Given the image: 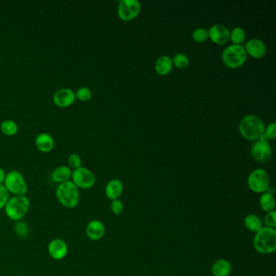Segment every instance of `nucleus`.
I'll use <instances>...</instances> for the list:
<instances>
[{
    "label": "nucleus",
    "mask_w": 276,
    "mask_h": 276,
    "mask_svg": "<svg viewBox=\"0 0 276 276\" xmlns=\"http://www.w3.org/2000/svg\"><path fill=\"white\" fill-rule=\"evenodd\" d=\"M30 200L26 196L10 197L5 205L4 211L8 219L17 222L22 220L30 211Z\"/></svg>",
    "instance_id": "f257e3e1"
},
{
    "label": "nucleus",
    "mask_w": 276,
    "mask_h": 276,
    "mask_svg": "<svg viewBox=\"0 0 276 276\" xmlns=\"http://www.w3.org/2000/svg\"><path fill=\"white\" fill-rule=\"evenodd\" d=\"M55 196L59 203L68 209H74L79 203V190L72 182L59 184L55 191Z\"/></svg>",
    "instance_id": "f03ea898"
},
{
    "label": "nucleus",
    "mask_w": 276,
    "mask_h": 276,
    "mask_svg": "<svg viewBox=\"0 0 276 276\" xmlns=\"http://www.w3.org/2000/svg\"><path fill=\"white\" fill-rule=\"evenodd\" d=\"M254 247L259 254H270L276 249V231L272 228L263 227L254 238Z\"/></svg>",
    "instance_id": "7ed1b4c3"
},
{
    "label": "nucleus",
    "mask_w": 276,
    "mask_h": 276,
    "mask_svg": "<svg viewBox=\"0 0 276 276\" xmlns=\"http://www.w3.org/2000/svg\"><path fill=\"white\" fill-rule=\"evenodd\" d=\"M239 130L243 138L253 141L263 136L265 126L259 118L255 115H248L240 121Z\"/></svg>",
    "instance_id": "20e7f679"
},
{
    "label": "nucleus",
    "mask_w": 276,
    "mask_h": 276,
    "mask_svg": "<svg viewBox=\"0 0 276 276\" xmlns=\"http://www.w3.org/2000/svg\"><path fill=\"white\" fill-rule=\"evenodd\" d=\"M246 51L241 45H229L222 53V61L228 68L235 69L240 68L247 60Z\"/></svg>",
    "instance_id": "39448f33"
},
{
    "label": "nucleus",
    "mask_w": 276,
    "mask_h": 276,
    "mask_svg": "<svg viewBox=\"0 0 276 276\" xmlns=\"http://www.w3.org/2000/svg\"><path fill=\"white\" fill-rule=\"evenodd\" d=\"M3 186L13 196H26L29 191L27 182L22 173L17 170H11L7 173Z\"/></svg>",
    "instance_id": "423d86ee"
},
{
    "label": "nucleus",
    "mask_w": 276,
    "mask_h": 276,
    "mask_svg": "<svg viewBox=\"0 0 276 276\" xmlns=\"http://www.w3.org/2000/svg\"><path fill=\"white\" fill-rule=\"evenodd\" d=\"M247 184L254 193L263 194L267 192L270 188L269 174L263 168H257L252 171L249 174Z\"/></svg>",
    "instance_id": "0eeeda50"
},
{
    "label": "nucleus",
    "mask_w": 276,
    "mask_h": 276,
    "mask_svg": "<svg viewBox=\"0 0 276 276\" xmlns=\"http://www.w3.org/2000/svg\"><path fill=\"white\" fill-rule=\"evenodd\" d=\"M73 183L77 188L82 190H88L94 187L96 183V177L92 171L81 166L79 168L72 170V179Z\"/></svg>",
    "instance_id": "6e6552de"
},
{
    "label": "nucleus",
    "mask_w": 276,
    "mask_h": 276,
    "mask_svg": "<svg viewBox=\"0 0 276 276\" xmlns=\"http://www.w3.org/2000/svg\"><path fill=\"white\" fill-rule=\"evenodd\" d=\"M141 11V4L138 0H121L118 7V16L123 21L135 20Z\"/></svg>",
    "instance_id": "1a4fd4ad"
},
{
    "label": "nucleus",
    "mask_w": 276,
    "mask_h": 276,
    "mask_svg": "<svg viewBox=\"0 0 276 276\" xmlns=\"http://www.w3.org/2000/svg\"><path fill=\"white\" fill-rule=\"evenodd\" d=\"M272 148L268 143V139L263 135L255 142L251 148V155L255 160L266 162L272 157Z\"/></svg>",
    "instance_id": "9d476101"
},
{
    "label": "nucleus",
    "mask_w": 276,
    "mask_h": 276,
    "mask_svg": "<svg viewBox=\"0 0 276 276\" xmlns=\"http://www.w3.org/2000/svg\"><path fill=\"white\" fill-rule=\"evenodd\" d=\"M48 254L53 259L61 261L68 256V245L65 240L60 238H54L48 244Z\"/></svg>",
    "instance_id": "9b49d317"
},
{
    "label": "nucleus",
    "mask_w": 276,
    "mask_h": 276,
    "mask_svg": "<svg viewBox=\"0 0 276 276\" xmlns=\"http://www.w3.org/2000/svg\"><path fill=\"white\" fill-rule=\"evenodd\" d=\"M76 101V94L73 90L68 88H61L54 92L53 101L59 108H68Z\"/></svg>",
    "instance_id": "f8f14e48"
},
{
    "label": "nucleus",
    "mask_w": 276,
    "mask_h": 276,
    "mask_svg": "<svg viewBox=\"0 0 276 276\" xmlns=\"http://www.w3.org/2000/svg\"><path fill=\"white\" fill-rule=\"evenodd\" d=\"M209 39L216 45H225L230 40V31L225 25L216 24L208 30Z\"/></svg>",
    "instance_id": "ddd939ff"
},
{
    "label": "nucleus",
    "mask_w": 276,
    "mask_h": 276,
    "mask_svg": "<svg viewBox=\"0 0 276 276\" xmlns=\"http://www.w3.org/2000/svg\"><path fill=\"white\" fill-rule=\"evenodd\" d=\"M244 48L246 51L247 55H249L254 59H262L265 56L267 53L265 43L260 39H250L245 43Z\"/></svg>",
    "instance_id": "4468645a"
},
{
    "label": "nucleus",
    "mask_w": 276,
    "mask_h": 276,
    "mask_svg": "<svg viewBox=\"0 0 276 276\" xmlns=\"http://www.w3.org/2000/svg\"><path fill=\"white\" fill-rule=\"evenodd\" d=\"M86 235L91 240H99L103 237L106 227L103 223L98 220H93L88 223L86 227Z\"/></svg>",
    "instance_id": "2eb2a0df"
},
{
    "label": "nucleus",
    "mask_w": 276,
    "mask_h": 276,
    "mask_svg": "<svg viewBox=\"0 0 276 276\" xmlns=\"http://www.w3.org/2000/svg\"><path fill=\"white\" fill-rule=\"evenodd\" d=\"M35 144L40 153H48L54 148V139L48 133H40L35 139Z\"/></svg>",
    "instance_id": "dca6fc26"
},
{
    "label": "nucleus",
    "mask_w": 276,
    "mask_h": 276,
    "mask_svg": "<svg viewBox=\"0 0 276 276\" xmlns=\"http://www.w3.org/2000/svg\"><path fill=\"white\" fill-rule=\"evenodd\" d=\"M122 191H123V185L118 179L110 180L105 189L106 197L111 200L118 199V197L122 194Z\"/></svg>",
    "instance_id": "f3484780"
},
{
    "label": "nucleus",
    "mask_w": 276,
    "mask_h": 276,
    "mask_svg": "<svg viewBox=\"0 0 276 276\" xmlns=\"http://www.w3.org/2000/svg\"><path fill=\"white\" fill-rule=\"evenodd\" d=\"M72 169L66 165L57 167L51 174V178L58 184L69 182L72 179Z\"/></svg>",
    "instance_id": "a211bd4d"
},
{
    "label": "nucleus",
    "mask_w": 276,
    "mask_h": 276,
    "mask_svg": "<svg viewBox=\"0 0 276 276\" xmlns=\"http://www.w3.org/2000/svg\"><path fill=\"white\" fill-rule=\"evenodd\" d=\"M172 58L168 55H162L156 61L155 70L159 76H167L173 69Z\"/></svg>",
    "instance_id": "6ab92c4d"
},
{
    "label": "nucleus",
    "mask_w": 276,
    "mask_h": 276,
    "mask_svg": "<svg viewBox=\"0 0 276 276\" xmlns=\"http://www.w3.org/2000/svg\"><path fill=\"white\" fill-rule=\"evenodd\" d=\"M231 272V264L226 259H219L211 267V273L213 276H229Z\"/></svg>",
    "instance_id": "aec40b11"
},
{
    "label": "nucleus",
    "mask_w": 276,
    "mask_h": 276,
    "mask_svg": "<svg viewBox=\"0 0 276 276\" xmlns=\"http://www.w3.org/2000/svg\"><path fill=\"white\" fill-rule=\"evenodd\" d=\"M259 204L261 208L265 212H271L275 210L276 207V199L271 192H264L261 195L259 198Z\"/></svg>",
    "instance_id": "412c9836"
},
{
    "label": "nucleus",
    "mask_w": 276,
    "mask_h": 276,
    "mask_svg": "<svg viewBox=\"0 0 276 276\" xmlns=\"http://www.w3.org/2000/svg\"><path fill=\"white\" fill-rule=\"evenodd\" d=\"M244 225L249 231L253 232L255 234L263 227L262 220L254 214H250V215L245 216Z\"/></svg>",
    "instance_id": "4be33fe9"
},
{
    "label": "nucleus",
    "mask_w": 276,
    "mask_h": 276,
    "mask_svg": "<svg viewBox=\"0 0 276 276\" xmlns=\"http://www.w3.org/2000/svg\"><path fill=\"white\" fill-rule=\"evenodd\" d=\"M0 130L3 135L7 136H13L18 132V125L16 121L7 119L2 121L0 124Z\"/></svg>",
    "instance_id": "5701e85b"
},
{
    "label": "nucleus",
    "mask_w": 276,
    "mask_h": 276,
    "mask_svg": "<svg viewBox=\"0 0 276 276\" xmlns=\"http://www.w3.org/2000/svg\"><path fill=\"white\" fill-rule=\"evenodd\" d=\"M246 34L244 29L240 27L234 28L230 32V40L234 45H241L245 41Z\"/></svg>",
    "instance_id": "b1692460"
},
{
    "label": "nucleus",
    "mask_w": 276,
    "mask_h": 276,
    "mask_svg": "<svg viewBox=\"0 0 276 276\" xmlns=\"http://www.w3.org/2000/svg\"><path fill=\"white\" fill-rule=\"evenodd\" d=\"M173 65L178 69H185L190 64V60L187 55L184 54H176L172 59Z\"/></svg>",
    "instance_id": "393cba45"
},
{
    "label": "nucleus",
    "mask_w": 276,
    "mask_h": 276,
    "mask_svg": "<svg viewBox=\"0 0 276 276\" xmlns=\"http://www.w3.org/2000/svg\"><path fill=\"white\" fill-rule=\"evenodd\" d=\"M14 231L20 237H26L29 236V234H30V228L26 223L24 222L22 220H20V221L16 222L14 225Z\"/></svg>",
    "instance_id": "a878e982"
},
{
    "label": "nucleus",
    "mask_w": 276,
    "mask_h": 276,
    "mask_svg": "<svg viewBox=\"0 0 276 276\" xmlns=\"http://www.w3.org/2000/svg\"><path fill=\"white\" fill-rule=\"evenodd\" d=\"M76 99H78L79 101L86 102L89 101L92 98V92L88 87H81L77 92H75Z\"/></svg>",
    "instance_id": "bb28decb"
},
{
    "label": "nucleus",
    "mask_w": 276,
    "mask_h": 276,
    "mask_svg": "<svg viewBox=\"0 0 276 276\" xmlns=\"http://www.w3.org/2000/svg\"><path fill=\"white\" fill-rule=\"evenodd\" d=\"M192 38L196 42H204L209 39L208 30L204 28H198L193 32Z\"/></svg>",
    "instance_id": "cd10ccee"
},
{
    "label": "nucleus",
    "mask_w": 276,
    "mask_h": 276,
    "mask_svg": "<svg viewBox=\"0 0 276 276\" xmlns=\"http://www.w3.org/2000/svg\"><path fill=\"white\" fill-rule=\"evenodd\" d=\"M68 167L72 168V170H75L77 168L82 166V159L77 153H72L68 157Z\"/></svg>",
    "instance_id": "c85d7f7f"
},
{
    "label": "nucleus",
    "mask_w": 276,
    "mask_h": 276,
    "mask_svg": "<svg viewBox=\"0 0 276 276\" xmlns=\"http://www.w3.org/2000/svg\"><path fill=\"white\" fill-rule=\"evenodd\" d=\"M10 194L3 185H0V210L4 208L5 205L9 199Z\"/></svg>",
    "instance_id": "c756f323"
},
{
    "label": "nucleus",
    "mask_w": 276,
    "mask_h": 276,
    "mask_svg": "<svg viewBox=\"0 0 276 276\" xmlns=\"http://www.w3.org/2000/svg\"><path fill=\"white\" fill-rule=\"evenodd\" d=\"M110 209L115 215H120V214L122 213L124 210L123 203L121 200H112V202L110 204Z\"/></svg>",
    "instance_id": "7c9ffc66"
},
{
    "label": "nucleus",
    "mask_w": 276,
    "mask_h": 276,
    "mask_svg": "<svg viewBox=\"0 0 276 276\" xmlns=\"http://www.w3.org/2000/svg\"><path fill=\"white\" fill-rule=\"evenodd\" d=\"M265 224L267 226L266 227L272 228L275 229L276 227V211H271L266 215Z\"/></svg>",
    "instance_id": "2f4dec72"
},
{
    "label": "nucleus",
    "mask_w": 276,
    "mask_h": 276,
    "mask_svg": "<svg viewBox=\"0 0 276 276\" xmlns=\"http://www.w3.org/2000/svg\"><path fill=\"white\" fill-rule=\"evenodd\" d=\"M263 135L267 139H274L276 137V122H272L267 126L264 130Z\"/></svg>",
    "instance_id": "473e14b6"
},
{
    "label": "nucleus",
    "mask_w": 276,
    "mask_h": 276,
    "mask_svg": "<svg viewBox=\"0 0 276 276\" xmlns=\"http://www.w3.org/2000/svg\"><path fill=\"white\" fill-rule=\"evenodd\" d=\"M6 175H7V173L5 172L4 169L0 168V185H3V183H4Z\"/></svg>",
    "instance_id": "72a5a7b5"
}]
</instances>
